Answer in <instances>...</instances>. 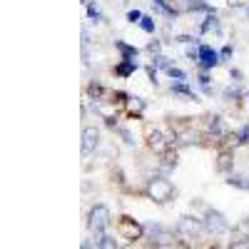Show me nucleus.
<instances>
[{
    "label": "nucleus",
    "mask_w": 249,
    "mask_h": 249,
    "mask_svg": "<svg viewBox=\"0 0 249 249\" xmlns=\"http://www.w3.org/2000/svg\"><path fill=\"white\" fill-rule=\"evenodd\" d=\"M147 197L164 204V202H170L175 197V184L170 179H164V177H155L150 184H147Z\"/></svg>",
    "instance_id": "obj_1"
},
{
    "label": "nucleus",
    "mask_w": 249,
    "mask_h": 249,
    "mask_svg": "<svg viewBox=\"0 0 249 249\" xmlns=\"http://www.w3.org/2000/svg\"><path fill=\"white\" fill-rule=\"evenodd\" d=\"M107 224H110V210L105 204H95L92 212H90V219H88V227L97 234V232H105Z\"/></svg>",
    "instance_id": "obj_2"
},
{
    "label": "nucleus",
    "mask_w": 249,
    "mask_h": 249,
    "mask_svg": "<svg viewBox=\"0 0 249 249\" xmlns=\"http://www.w3.org/2000/svg\"><path fill=\"white\" fill-rule=\"evenodd\" d=\"M204 230V222L202 219H195V217H182L179 224H177V234L184 237V239H197Z\"/></svg>",
    "instance_id": "obj_3"
},
{
    "label": "nucleus",
    "mask_w": 249,
    "mask_h": 249,
    "mask_svg": "<svg viewBox=\"0 0 249 249\" xmlns=\"http://www.w3.org/2000/svg\"><path fill=\"white\" fill-rule=\"evenodd\" d=\"M117 232H120V237H122V239L135 242V239H140V237H142L144 227H142V224H137L132 217H122V219L117 222Z\"/></svg>",
    "instance_id": "obj_4"
},
{
    "label": "nucleus",
    "mask_w": 249,
    "mask_h": 249,
    "mask_svg": "<svg viewBox=\"0 0 249 249\" xmlns=\"http://www.w3.org/2000/svg\"><path fill=\"white\" fill-rule=\"evenodd\" d=\"M204 227L210 232H214V234H219V232H227V219H224V214L222 212H217V210H207V214H204Z\"/></svg>",
    "instance_id": "obj_5"
},
{
    "label": "nucleus",
    "mask_w": 249,
    "mask_h": 249,
    "mask_svg": "<svg viewBox=\"0 0 249 249\" xmlns=\"http://www.w3.org/2000/svg\"><path fill=\"white\" fill-rule=\"evenodd\" d=\"M150 237H152V244L155 247H175V234L162 230V227H150Z\"/></svg>",
    "instance_id": "obj_6"
},
{
    "label": "nucleus",
    "mask_w": 249,
    "mask_h": 249,
    "mask_svg": "<svg viewBox=\"0 0 249 249\" xmlns=\"http://www.w3.org/2000/svg\"><path fill=\"white\" fill-rule=\"evenodd\" d=\"M95 112L105 120L107 124H115V117H117V107H115V102L112 105H105L102 100H95Z\"/></svg>",
    "instance_id": "obj_7"
},
{
    "label": "nucleus",
    "mask_w": 249,
    "mask_h": 249,
    "mask_svg": "<svg viewBox=\"0 0 249 249\" xmlns=\"http://www.w3.org/2000/svg\"><path fill=\"white\" fill-rule=\"evenodd\" d=\"M199 62H202V68H214L217 62H219V53L212 50L210 45H199Z\"/></svg>",
    "instance_id": "obj_8"
},
{
    "label": "nucleus",
    "mask_w": 249,
    "mask_h": 249,
    "mask_svg": "<svg viewBox=\"0 0 249 249\" xmlns=\"http://www.w3.org/2000/svg\"><path fill=\"white\" fill-rule=\"evenodd\" d=\"M97 140H100V132L95 127H85V130H82V152L90 155L97 147Z\"/></svg>",
    "instance_id": "obj_9"
},
{
    "label": "nucleus",
    "mask_w": 249,
    "mask_h": 249,
    "mask_svg": "<svg viewBox=\"0 0 249 249\" xmlns=\"http://www.w3.org/2000/svg\"><path fill=\"white\" fill-rule=\"evenodd\" d=\"M147 142H150V147L157 150V152H164V150L170 147V142L164 140V135H162L160 130H150V132H147Z\"/></svg>",
    "instance_id": "obj_10"
},
{
    "label": "nucleus",
    "mask_w": 249,
    "mask_h": 249,
    "mask_svg": "<svg viewBox=\"0 0 249 249\" xmlns=\"http://www.w3.org/2000/svg\"><path fill=\"white\" fill-rule=\"evenodd\" d=\"M207 130H210V135H214L217 140L227 135V127H224V120H222V117H217V115H212V117H210V122H207Z\"/></svg>",
    "instance_id": "obj_11"
},
{
    "label": "nucleus",
    "mask_w": 249,
    "mask_h": 249,
    "mask_svg": "<svg viewBox=\"0 0 249 249\" xmlns=\"http://www.w3.org/2000/svg\"><path fill=\"white\" fill-rule=\"evenodd\" d=\"M135 70H137V62H135V60H122L120 65L115 68V72H117L120 77H130Z\"/></svg>",
    "instance_id": "obj_12"
},
{
    "label": "nucleus",
    "mask_w": 249,
    "mask_h": 249,
    "mask_svg": "<svg viewBox=\"0 0 249 249\" xmlns=\"http://www.w3.org/2000/svg\"><path fill=\"white\" fill-rule=\"evenodd\" d=\"M124 102H127V112L130 115H140L144 110V100H140V97H127Z\"/></svg>",
    "instance_id": "obj_13"
},
{
    "label": "nucleus",
    "mask_w": 249,
    "mask_h": 249,
    "mask_svg": "<svg viewBox=\"0 0 249 249\" xmlns=\"http://www.w3.org/2000/svg\"><path fill=\"white\" fill-rule=\"evenodd\" d=\"M95 247H102V249H115V247H117V242H115L110 234H102V232H97Z\"/></svg>",
    "instance_id": "obj_14"
},
{
    "label": "nucleus",
    "mask_w": 249,
    "mask_h": 249,
    "mask_svg": "<svg viewBox=\"0 0 249 249\" xmlns=\"http://www.w3.org/2000/svg\"><path fill=\"white\" fill-rule=\"evenodd\" d=\"M230 167H232V155H230V152L224 150V152L219 155V162H217V170H219V172H227V170H230Z\"/></svg>",
    "instance_id": "obj_15"
},
{
    "label": "nucleus",
    "mask_w": 249,
    "mask_h": 249,
    "mask_svg": "<svg viewBox=\"0 0 249 249\" xmlns=\"http://www.w3.org/2000/svg\"><path fill=\"white\" fill-rule=\"evenodd\" d=\"M117 50L122 53V60H135L137 57V48H130L124 43H117Z\"/></svg>",
    "instance_id": "obj_16"
},
{
    "label": "nucleus",
    "mask_w": 249,
    "mask_h": 249,
    "mask_svg": "<svg viewBox=\"0 0 249 249\" xmlns=\"http://www.w3.org/2000/svg\"><path fill=\"white\" fill-rule=\"evenodd\" d=\"M172 92H177V95H182V97H187V100H195V92L187 88V85H182V82H177V85H172Z\"/></svg>",
    "instance_id": "obj_17"
},
{
    "label": "nucleus",
    "mask_w": 249,
    "mask_h": 249,
    "mask_svg": "<svg viewBox=\"0 0 249 249\" xmlns=\"http://www.w3.org/2000/svg\"><path fill=\"white\" fill-rule=\"evenodd\" d=\"M210 30H219V20H217L214 15H210V18L202 23V33H210Z\"/></svg>",
    "instance_id": "obj_18"
},
{
    "label": "nucleus",
    "mask_w": 249,
    "mask_h": 249,
    "mask_svg": "<svg viewBox=\"0 0 249 249\" xmlns=\"http://www.w3.org/2000/svg\"><path fill=\"white\" fill-rule=\"evenodd\" d=\"M227 184L239 187V190H249V182H247L244 177H230V179H227Z\"/></svg>",
    "instance_id": "obj_19"
},
{
    "label": "nucleus",
    "mask_w": 249,
    "mask_h": 249,
    "mask_svg": "<svg viewBox=\"0 0 249 249\" xmlns=\"http://www.w3.org/2000/svg\"><path fill=\"white\" fill-rule=\"evenodd\" d=\"M140 25L147 30V33H155V20L150 18V15H142V20H140Z\"/></svg>",
    "instance_id": "obj_20"
},
{
    "label": "nucleus",
    "mask_w": 249,
    "mask_h": 249,
    "mask_svg": "<svg viewBox=\"0 0 249 249\" xmlns=\"http://www.w3.org/2000/svg\"><path fill=\"white\" fill-rule=\"evenodd\" d=\"M167 72H170V77H175V80H179V82H182V80L187 77V75H184V72H182L179 68H175V65H172V68H167Z\"/></svg>",
    "instance_id": "obj_21"
},
{
    "label": "nucleus",
    "mask_w": 249,
    "mask_h": 249,
    "mask_svg": "<svg viewBox=\"0 0 249 249\" xmlns=\"http://www.w3.org/2000/svg\"><path fill=\"white\" fill-rule=\"evenodd\" d=\"M239 234H249V219H242L239 224H237V237Z\"/></svg>",
    "instance_id": "obj_22"
},
{
    "label": "nucleus",
    "mask_w": 249,
    "mask_h": 249,
    "mask_svg": "<svg viewBox=\"0 0 249 249\" xmlns=\"http://www.w3.org/2000/svg\"><path fill=\"white\" fill-rule=\"evenodd\" d=\"M155 62H157V68H164V70L172 68V65H170V60L164 57V55H157V57H155Z\"/></svg>",
    "instance_id": "obj_23"
},
{
    "label": "nucleus",
    "mask_w": 249,
    "mask_h": 249,
    "mask_svg": "<svg viewBox=\"0 0 249 249\" xmlns=\"http://www.w3.org/2000/svg\"><path fill=\"white\" fill-rule=\"evenodd\" d=\"M239 142H242V144L249 142V124H244V127L239 130Z\"/></svg>",
    "instance_id": "obj_24"
},
{
    "label": "nucleus",
    "mask_w": 249,
    "mask_h": 249,
    "mask_svg": "<svg viewBox=\"0 0 249 249\" xmlns=\"http://www.w3.org/2000/svg\"><path fill=\"white\" fill-rule=\"evenodd\" d=\"M127 20H130V23H140L142 13H140V10H130V13H127Z\"/></svg>",
    "instance_id": "obj_25"
},
{
    "label": "nucleus",
    "mask_w": 249,
    "mask_h": 249,
    "mask_svg": "<svg viewBox=\"0 0 249 249\" xmlns=\"http://www.w3.org/2000/svg\"><path fill=\"white\" fill-rule=\"evenodd\" d=\"M122 137H124V142H127V144H135V137H132L130 130H122Z\"/></svg>",
    "instance_id": "obj_26"
},
{
    "label": "nucleus",
    "mask_w": 249,
    "mask_h": 249,
    "mask_svg": "<svg viewBox=\"0 0 249 249\" xmlns=\"http://www.w3.org/2000/svg\"><path fill=\"white\" fill-rule=\"evenodd\" d=\"M88 15H90V18H95V20H100V13H97V8H95V5H90V8H88Z\"/></svg>",
    "instance_id": "obj_27"
},
{
    "label": "nucleus",
    "mask_w": 249,
    "mask_h": 249,
    "mask_svg": "<svg viewBox=\"0 0 249 249\" xmlns=\"http://www.w3.org/2000/svg\"><path fill=\"white\" fill-rule=\"evenodd\" d=\"M219 55H222L224 60H230V57H232V48H230V45H227V48H224V50H222Z\"/></svg>",
    "instance_id": "obj_28"
},
{
    "label": "nucleus",
    "mask_w": 249,
    "mask_h": 249,
    "mask_svg": "<svg viewBox=\"0 0 249 249\" xmlns=\"http://www.w3.org/2000/svg\"><path fill=\"white\" fill-rule=\"evenodd\" d=\"M147 72H150V80H152V82H155V77H157V70H155V68H152V65H150V68H147Z\"/></svg>",
    "instance_id": "obj_29"
},
{
    "label": "nucleus",
    "mask_w": 249,
    "mask_h": 249,
    "mask_svg": "<svg viewBox=\"0 0 249 249\" xmlns=\"http://www.w3.org/2000/svg\"><path fill=\"white\" fill-rule=\"evenodd\" d=\"M160 50V43H150V53H157Z\"/></svg>",
    "instance_id": "obj_30"
},
{
    "label": "nucleus",
    "mask_w": 249,
    "mask_h": 249,
    "mask_svg": "<svg viewBox=\"0 0 249 249\" xmlns=\"http://www.w3.org/2000/svg\"><path fill=\"white\" fill-rule=\"evenodd\" d=\"M82 3H88V0H82Z\"/></svg>",
    "instance_id": "obj_31"
}]
</instances>
